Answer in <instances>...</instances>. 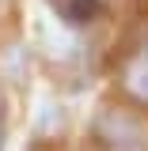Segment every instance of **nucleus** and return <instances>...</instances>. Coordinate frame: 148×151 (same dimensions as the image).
<instances>
[{"label":"nucleus","instance_id":"2","mask_svg":"<svg viewBox=\"0 0 148 151\" xmlns=\"http://www.w3.org/2000/svg\"><path fill=\"white\" fill-rule=\"evenodd\" d=\"M125 87H129L141 102H148V45L141 53H133V60L125 64Z\"/></svg>","mask_w":148,"mask_h":151},{"label":"nucleus","instance_id":"1","mask_svg":"<svg viewBox=\"0 0 148 151\" xmlns=\"http://www.w3.org/2000/svg\"><path fill=\"white\" fill-rule=\"evenodd\" d=\"M65 27H91L103 15V0H50Z\"/></svg>","mask_w":148,"mask_h":151}]
</instances>
